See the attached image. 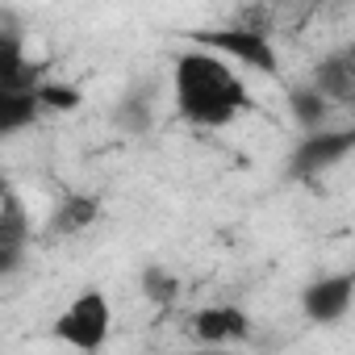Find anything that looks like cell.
<instances>
[{
	"label": "cell",
	"mask_w": 355,
	"mask_h": 355,
	"mask_svg": "<svg viewBox=\"0 0 355 355\" xmlns=\"http://www.w3.org/2000/svg\"><path fill=\"white\" fill-rule=\"evenodd\" d=\"M189 334L197 338V347H218V351H234L239 343L251 338V318L243 305L218 301V305H201L189 318Z\"/></svg>",
	"instance_id": "cell-5"
},
{
	"label": "cell",
	"mask_w": 355,
	"mask_h": 355,
	"mask_svg": "<svg viewBox=\"0 0 355 355\" xmlns=\"http://www.w3.org/2000/svg\"><path fill=\"white\" fill-rule=\"evenodd\" d=\"M38 92H0V130L17 134L21 125H30L38 117Z\"/></svg>",
	"instance_id": "cell-9"
},
{
	"label": "cell",
	"mask_w": 355,
	"mask_h": 355,
	"mask_svg": "<svg viewBox=\"0 0 355 355\" xmlns=\"http://www.w3.org/2000/svg\"><path fill=\"white\" fill-rule=\"evenodd\" d=\"M171 101H175V113L197 130H226L230 121H239L251 109V92L243 76L234 71V63L205 46L175 55Z\"/></svg>",
	"instance_id": "cell-1"
},
{
	"label": "cell",
	"mask_w": 355,
	"mask_h": 355,
	"mask_svg": "<svg viewBox=\"0 0 355 355\" xmlns=\"http://www.w3.org/2000/svg\"><path fill=\"white\" fill-rule=\"evenodd\" d=\"M355 309V272H326L301 288V313L313 326H338Z\"/></svg>",
	"instance_id": "cell-4"
},
{
	"label": "cell",
	"mask_w": 355,
	"mask_h": 355,
	"mask_svg": "<svg viewBox=\"0 0 355 355\" xmlns=\"http://www.w3.org/2000/svg\"><path fill=\"white\" fill-rule=\"evenodd\" d=\"M180 355H239V351H218V347H193V351H180Z\"/></svg>",
	"instance_id": "cell-13"
},
{
	"label": "cell",
	"mask_w": 355,
	"mask_h": 355,
	"mask_svg": "<svg viewBox=\"0 0 355 355\" xmlns=\"http://www.w3.org/2000/svg\"><path fill=\"white\" fill-rule=\"evenodd\" d=\"M142 297L150 301V305H171L175 297H180V280H175L167 268H159V263H150V268H142Z\"/></svg>",
	"instance_id": "cell-10"
},
{
	"label": "cell",
	"mask_w": 355,
	"mask_h": 355,
	"mask_svg": "<svg viewBox=\"0 0 355 355\" xmlns=\"http://www.w3.org/2000/svg\"><path fill=\"white\" fill-rule=\"evenodd\" d=\"M30 239H34L30 214H26L21 197H17V189L5 184V201H0V272H5V276L17 272V263H21Z\"/></svg>",
	"instance_id": "cell-6"
},
{
	"label": "cell",
	"mask_w": 355,
	"mask_h": 355,
	"mask_svg": "<svg viewBox=\"0 0 355 355\" xmlns=\"http://www.w3.org/2000/svg\"><path fill=\"white\" fill-rule=\"evenodd\" d=\"M313 92H322L326 101H343L355 92V59L338 55V59H326L313 76Z\"/></svg>",
	"instance_id": "cell-8"
},
{
	"label": "cell",
	"mask_w": 355,
	"mask_h": 355,
	"mask_svg": "<svg viewBox=\"0 0 355 355\" xmlns=\"http://www.w3.org/2000/svg\"><path fill=\"white\" fill-rule=\"evenodd\" d=\"M326 96L322 92H313V88H305V92H293V117L301 121V130H313L322 117H326Z\"/></svg>",
	"instance_id": "cell-11"
},
{
	"label": "cell",
	"mask_w": 355,
	"mask_h": 355,
	"mask_svg": "<svg viewBox=\"0 0 355 355\" xmlns=\"http://www.w3.org/2000/svg\"><path fill=\"white\" fill-rule=\"evenodd\" d=\"M38 105L42 109H55V113H71V109H80V88H71V84H42L38 88Z\"/></svg>",
	"instance_id": "cell-12"
},
{
	"label": "cell",
	"mask_w": 355,
	"mask_h": 355,
	"mask_svg": "<svg viewBox=\"0 0 355 355\" xmlns=\"http://www.w3.org/2000/svg\"><path fill=\"white\" fill-rule=\"evenodd\" d=\"M193 38H197V46H205V51H214V55H222V59H230V63H243V67H251V71H268V76L280 71V55H276V46H272V34L259 30V26L201 30V34H193Z\"/></svg>",
	"instance_id": "cell-3"
},
{
	"label": "cell",
	"mask_w": 355,
	"mask_h": 355,
	"mask_svg": "<svg viewBox=\"0 0 355 355\" xmlns=\"http://www.w3.org/2000/svg\"><path fill=\"white\" fill-rule=\"evenodd\" d=\"M96 214H101V205H96L92 197H63L59 209H55V218L46 222V234H51V239L80 234V230H88V226L96 222Z\"/></svg>",
	"instance_id": "cell-7"
},
{
	"label": "cell",
	"mask_w": 355,
	"mask_h": 355,
	"mask_svg": "<svg viewBox=\"0 0 355 355\" xmlns=\"http://www.w3.org/2000/svg\"><path fill=\"white\" fill-rule=\"evenodd\" d=\"M51 334H55L63 347L80 351V355H96V351L109 343V334H113V301H109V293H105V288H84V293H76V297L67 301V309L55 318Z\"/></svg>",
	"instance_id": "cell-2"
}]
</instances>
